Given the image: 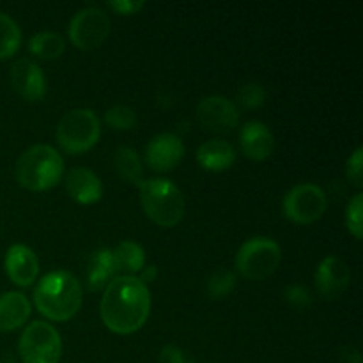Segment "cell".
<instances>
[{"mask_svg":"<svg viewBox=\"0 0 363 363\" xmlns=\"http://www.w3.org/2000/svg\"><path fill=\"white\" fill-rule=\"evenodd\" d=\"M151 312V293L138 277L119 275L103 289L99 314L106 328L128 335L145 325Z\"/></svg>","mask_w":363,"mask_h":363,"instance_id":"obj_1","label":"cell"},{"mask_svg":"<svg viewBox=\"0 0 363 363\" xmlns=\"http://www.w3.org/2000/svg\"><path fill=\"white\" fill-rule=\"evenodd\" d=\"M34 305L52 321H67L82 307V286L77 277L64 269L48 273L34 289Z\"/></svg>","mask_w":363,"mask_h":363,"instance_id":"obj_2","label":"cell"},{"mask_svg":"<svg viewBox=\"0 0 363 363\" xmlns=\"http://www.w3.org/2000/svg\"><path fill=\"white\" fill-rule=\"evenodd\" d=\"M18 183L32 191L53 188L64 177V160L55 147L35 144L25 149L14 167Z\"/></svg>","mask_w":363,"mask_h":363,"instance_id":"obj_3","label":"cell"},{"mask_svg":"<svg viewBox=\"0 0 363 363\" xmlns=\"http://www.w3.org/2000/svg\"><path fill=\"white\" fill-rule=\"evenodd\" d=\"M145 215L162 227H174L184 215V195L174 181L152 177L138 184Z\"/></svg>","mask_w":363,"mask_h":363,"instance_id":"obj_4","label":"cell"},{"mask_svg":"<svg viewBox=\"0 0 363 363\" xmlns=\"http://www.w3.org/2000/svg\"><path fill=\"white\" fill-rule=\"evenodd\" d=\"M101 137V123L91 108H73L57 124V142L66 152H84Z\"/></svg>","mask_w":363,"mask_h":363,"instance_id":"obj_5","label":"cell"},{"mask_svg":"<svg viewBox=\"0 0 363 363\" xmlns=\"http://www.w3.org/2000/svg\"><path fill=\"white\" fill-rule=\"evenodd\" d=\"M282 248L275 240L255 236L245 241L236 254V269L247 280H264L277 272Z\"/></svg>","mask_w":363,"mask_h":363,"instance_id":"obj_6","label":"cell"},{"mask_svg":"<svg viewBox=\"0 0 363 363\" xmlns=\"http://www.w3.org/2000/svg\"><path fill=\"white\" fill-rule=\"evenodd\" d=\"M18 351L23 363H59L62 339L55 326L45 321H34L21 333Z\"/></svg>","mask_w":363,"mask_h":363,"instance_id":"obj_7","label":"cell"},{"mask_svg":"<svg viewBox=\"0 0 363 363\" xmlns=\"http://www.w3.org/2000/svg\"><path fill=\"white\" fill-rule=\"evenodd\" d=\"M284 213L296 223H312L326 211L328 199L325 190L314 183H300L284 197Z\"/></svg>","mask_w":363,"mask_h":363,"instance_id":"obj_8","label":"cell"},{"mask_svg":"<svg viewBox=\"0 0 363 363\" xmlns=\"http://www.w3.org/2000/svg\"><path fill=\"white\" fill-rule=\"evenodd\" d=\"M110 18L101 7L89 6L78 11L69 21V39L82 50L98 48L110 34Z\"/></svg>","mask_w":363,"mask_h":363,"instance_id":"obj_9","label":"cell"},{"mask_svg":"<svg viewBox=\"0 0 363 363\" xmlns=\"http://www.w3.org/2000/svg\"><path fill=\"white\" fill-rule=\"evenodd\" d=\"M197 119L206 130L230 131L240 121V110L225 96H206L197 105Z\"/></svg>","mask_w":363,"mask_h":363,"instance_id":"obj_10","label":"cell"},{"mask_svg":"<svg viewBox=\"0 0 363 363\" xmlns=\"http://www.w3.org/2000/svg\"><path fill=\"white\" fill-rule=\"evenodd\" d=\"M9 82L14 91L27 101H41L46 94V77L41 66L30 59L14 60L9 69Z\"/></svg>","mask_w":363,"mask_h":363,"instance_id":"obj_11","label":"cell"},{"mask_svg":"<svg viewBox=\"0 0 363 363\" xmlns=\"http://www.w3.org/2000/svg\"><path fill=\"white\" fill-rule=\"evenodd\" d=\"M315 289L325 300H335L350 287V266L337 255H326L315 269Z\"/></svg>","mask_w":363,"mask_h":363,"instance_id":"obj_12","label":"cell"},{"mask_svg":"<svg viewBox=\"0 0 363 363\" xmlns=\"http://www.w3.org/2000/svg\"><path fill=\"white\" fill-rule=\"evenodd\" d=\"M184 156V144L177 135L160 133L147 142L145 162L156 172L174 169Z\"/></svg>","mask_w":363,"mask_h":363,"instance_id":"obj_13","label":"cell"},{"mask_svg":"<svg viewBox=\"0 0 363 363\" xmlns=\"http://www.w3.org/2000/svg\"><path fill=\"white\" fill-rule=\"evenodd\" d=\"M6 273L16 286H30L39 275L38 255L27 245H13L6 254Z\"/></svg>","mask_w":363,"mask_h":363,"instance_id":"obj_14","label":"cell"},{"mask_svg":"<svg viewBox=\"0 0 363 363\" xmlns=\"http://www.w3.org/2000/svg\"><path fill=\"white\" fill-rule=\"evenodd\" d=\"M240 144L245 155L255 162L269 158L275 149V137L268 124L261 121H248L240 131Z\"/></svg>","mask_w":363,"mask_h":363,"instance_id":"obj_15","label":"cell"},{"mask_svg":"<svg viewBox=\"0 0 363 363\" xmlns=\"http://www.w3.org/2000/svg\"><path fill=\"white\" fill-rule=\"evenodd\" d=\"M66 190L80 204H94L103 197V183L87 167H73L66 174Z\"/></svg>","mask_w":363,"mask_h":363,"instance_id":"obj_16","label":"cell"},{"mask_svg":"<svg viewBox=\"0 0 363 363\" xmlns=\"http://www.w3.org/2000/svg\"><path fill=\"white\" fill-rule=\"evenodd\" d=\"M30 315V303L27 296L18 291L0 294V332H13L23 326Z\"/></svg>","mask_w":363,"mask_h":363,"instance_id":"obj_17","label":"cell"},{"mask_svg":"<svg viewBox=\"0 0 363 363\" xmlns=\"http://www.w3.org/2000/svg\"><path fill=\"white\" fill-rule=\"evenodd\" d=\"M117 268L112 248H99L92 252L87 262V287L89 291H101L116 279Z\"/></svg>","mask_w":363,"mask_h":363,"instance_id":"obj_18","label":"cell"},{"mask_svg":"<svg viewBox=\"0 0 363 363\" xmlns=\"http://www.w3.org/2000/svg\"><path fill=\"white\" fill-rule=\"evenodd\" d=\"M236 160L234 147L227 140L222 138H211L199 145L197 149V162L211 172H222L227 170Z\"/></svg>","mask_w":363,"mask_h":363,"instance_id":"obj_19","label":"cell"},{"mask_svg":"<svg viewBox=\"0 0 363 363\" xmlns=\"http://www.w3.org/2000/svg\"><path fill=\"white\" fill-rule=\"evenodd\" d=\"M113 259H116L117 273L137 277L140 269L145 266V252L135 241H121L116 248H112Z\"/></svg>","mask_w":363,"mask_h":363,"instance_id":"obj_20","label":"cell"},{"mask_svg":"<svg viewBox=\"0 0 363 363\" xmlns=\"http://www.w3.org/2000/svg\"><path fill=\"white\" fill-rule=\"evenodd\" d=\"M113 167H116L117 174H119L123 179L130 181L133 184H140L142 181V162L138 152L133 147H128V145H121L113 152Z\"/></svg>","mask_w":363,"mask_h":363,"instance_id":"obj_21","label":"cell"},{"mask_svg":"<svg viewBox=\"0 0 363 363\" xmlns=\"http://www.w3.org/2000/svg\"><path fill=\"white\" fill-rule=\"evenodd\" d=\"M28 50L39 59H57L66 50V43H64L62 35L57 32L43 30L28 39Z\"/></svg>","mask_w":363,"mask_h":363,"instance_id":"obj_22","label":"cell"},{"mask_svg":"<svg viewBox=\"0 0 363 363\" xmlns=\"http://www.w3.org/2000/svg\"><path fill=\"white\" fill-rule=\"evenodd\" d=\"M21 30L9 14L0 11V59L14 55L20 48Z\"/></svg>","mask_w":363,"mask_h":363,"instance_id":"obj_23","label":"cell"},{"mask_svg":"<svg viewBox=\"0 0 363 363\" xmlns=\"http://www.w3.org/2000/svg\"><path fill=\"white\" fill-rule=\"evenodd\" d=\"M234 289H236V273L225 268L213 272L206 282V291L211 300H223Z\"/></svg>","mask_w":363,"mask_h":363,"instance_id":"obj_24","label":"cell"},{"mask_svg":"<svg viewBox=\"0 0 363 363\" xmlns=\"http://www.w3.org/2000/svg\"><path fill=\"white\" fill-rule=\"evenodd\" d=\"M105 121L113 130H131L137 124V113L131 106L117 103L105 112Z\"/></svg>","mask_w":363,"mask_h":363,"instance_id":"obj_25","label":"cell"},{"mask_svg":"<svg viewBox=\"0 0 363 363\" xmlns=\"http://www.w3.org/2000/svg\"><path fill=\"white\" fill-rule=\"evenodd\" d=\"M266 96H268V92H266L264 85L259 84V82H248L238 89L236 101L245 108H257L266 101Z\"/></svg>","mask_w":363,"mask_h":363,"instance_id":"obj_26","label":"cell"},{"mask_svg":"<svg viewBox=\"0 0 363 363\" xmlns=\"http://www.w3.org/2000/svg\"><path fill=\"white\" fill-rule=\"evenodd\" d=\"M346 225L357 240L363 236V194L358 191L350 199L346 208Z\"/></svg>","mask_w":363,"mask_h":363,"instance_id":"obj_27","label":"cell"},{"mask_svg":"<svg viewBox=\"0 0 363 363\" xmlns=\"http://www.w3.org/2000/svg\"><path fill=\"white\" fill-rule=\"evenodd\" d=\"M346 174L347 179L354 184L357 188L363 186V149L357 147L351 152L350 160L346 163Z\"/></svg>","mask_w":363,"mask_h":363,"instance_id":"obj_28","label":"cell"},{"mask_svg":"<svg viewBox=\"0 0 363 363\" xmlns=\"http://www.w3.org/2000/svg\"><path fill=\"white\" fill-rule=\"evenodd\" d=\"M284 298H286L287 303L294 308H305L308 307L312 301L308 289H305L303 286H298V284L287 286L286 291H284Z\"/></svg>","mask_w":363,"mask_h":363,"instance_id":"obj_29","label":"cell"},{"mask_svg":"<svg viewBox=\"0 0 363 363\" xmlns=\"http://www.w3.org/2000/svg\"><path fill=\"white\" fill-rule=\"evenodd\" d=\"M106 6L119 14H135L145 6V2L144 0H110Z\"/></svg>","mask_w":363,"mask_h":363,"instance_id":"obj_30","label":"cell"},{"mask_svg":"<svg viewBox=\"0 0 363 363\" xmlns=\"http://www.w3.org/2000/svg\"><path fill=\"white\" fill-rule=\"evenodd\" d=\"M158 363H195V362L190 360V358H188L179 347L165 346L162 347V351H160Z\"/></svg>","mask_w":363,"mask_h":363,"instance_id":"obj_31","label":"cell"},{"mask_svg":"<svg viewBox=\"0 0 363 363\" xmlns=\"http://www.w3.org/2000/svg\"><path fill=\"white\" fill-rule=\"evenodd\" d=\"M340 363H362L360 351L353 346L344 347L342 354H340Z\"/></svg>","mask_w":363,"mask_h":363,"instance_id":"obj_32","label":"cell"},{"mask_svg":"<svg viewBox=\"0 0 363 363\" xmlns=\"http://www.w3.org/2000/svg\"><path fill=\"white\" fill-rule=\"evenodd\" d=\"M156 275H158V268H156L155 264H151V266H144V268L140 269V273H138V279H140L142 282L147 286L149 282H152V280L156 279Z\"/></svg>","mask_w":363,"mask_h":363,"instance_id":"obj_33","label":"cell"}]
</instances>
